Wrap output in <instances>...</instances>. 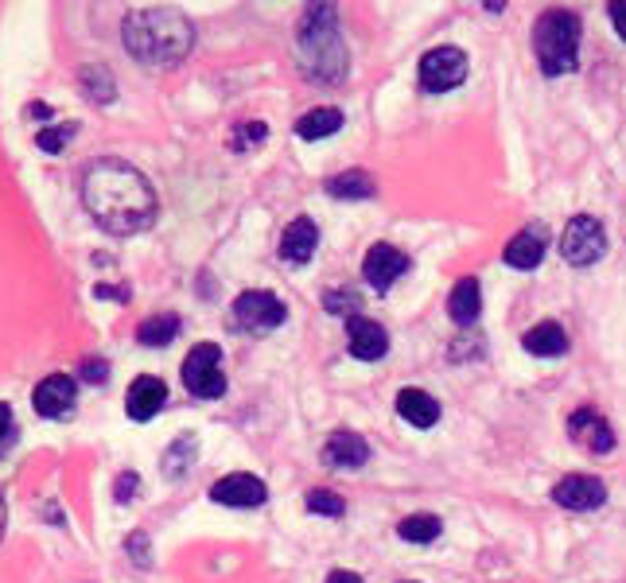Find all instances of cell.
Masks as SVG:
<instances>
[{
	"instance_id": "9c48e42d",
	"label": "cell",
	"mask_w": 626,
	"mask_h": 583,
	"mask_svg": "<svg viewBox=\"0 0 626 583\" xmlns=\"http://www.w3.org/2000/svg\"><path fill=\"white\" fill-rule=\"evenodd\" d=\"M552 502L572 514H588V509H599L608 502V486L596 474H564L557 486H552Z\"/></svg>"
},
{
	"instance_id": "52a82bcc",
	"label": "cell",
	"mask_w": 626,
	"mask_h": 583,
	"mask_svg": "<svg viewBox=\"0 0 626 583\" xmlns=\"http://www.w3.org/2000/svg\"><path fill=\"white\" fill-rule=\"evenodd\" d=\"M468 78V55L459 47H436L421 59V86L429 93H448Z\"/></svg>"
},
{
	"instance_id": "836d02e7",
	"label": "cell",
	"mask_w": 626,
	"mask_h": 583,
	"mask_svg": "<svg viewBox=\"0 0 626 583\" xmlns=\"http://www.w3.org/2000/svg\"><path fill=\"white\" fill-rule=\"evenodd\" d=\"M611 24H615L618 39H626V0H615V4H611Z\"/></svg>"
},
{
	"instance_id": "9a60e30c",
	"label": "cell",
	"mask_w": 626,
	"mask_h": 583,
	"mask_svg": "<svg viewBox=\"0 0 626 583\" xmlns=\"http://www.w3.org/2000/svg\"><path fill=\"white\" fill-rule=\"evenodd\" d=\"M164 401H168V385L159 378H152V373H141V378L129 385V401H125V408H129L132 420H152L164 408Z\"/></svg>"
},
{
	"instance_id": "cb8c5ba5",
	"label": "cell",
	"mask_w": 626,
	"mask_h": 583,
	"mask_svg": "<svg viewBox=\"0 0 626 583\" xmlns=\"http://www.w3.org/2000/svg\"><path fill=\"white\" fill-rule=\"evenodd\" d=\"M338 129H343V113L331 110V105L304 113V117L296 121V132L304 140H323V137H331V132H338Z\"/></svg>"
},
{
	"instance_id": "6da1fadb",
	"label": "cell",
	"mask_w": 626,
	"mask_h": 583,
	"mask_svg": "<svg viewBox=\"0 0 626 583\" xmlns=\"http://www.w3.org/2000/svg\"><path fill=\"white\" fill-rule=\"evenodd\" d=\"M82 203L102 230L122 233V238L144 233L156 223V194L149 179L125 160H94L86 167Z\"/></svg>"
},
{
	"instance_id": "d4e9b609",
	"label": "cell",
	"mask_w": 626,
	"mask_h": 583,
	"mask_svg": "<svg viewBox=\"0 0 626 583\" xmlns=\"http://www.w3.org/2000/svg\"><path fill=\"white\" fill-rule=\"evenodd\" d=\"M176 334H179V315L171 312L152 315V319H144V324L137 327V339H141L144 346H168Z\"/></svg>"
},
{
	"instance_id": "8992f818",
	"label": "cell",
	"mask_w": 626,
	"mask_h": 583,
	"mask_svg": "<svg viewBox=\"0 0 626 583\" xmlns=\"http://www.w3.org/2000/svg\"><path fill=\"white\" fill-rule=\"evenodd\" d=\"M603 253H608L603 223H596L591 214H576L561 233V257L568 261L572 269H588V265H596Z\"/></svg>"
},
{
	"instance_id": "f1b7e54d",
	"label": "cell",
	"mask_w": 626,
	"mask_h": 583,
	"mask_svg": "<svg viewBox=\"0 0 626 583\" xmlns=\"http://www.w3.org/2000/svg\"><path fill=\"white\" fill-rule=\"evenodd\" d=\"M75 132H78L75 125H55V129H43V132H39L36 144H39L43 152H63L66 144H71V137H75Z\"/></svg>"
},
{
	"instance_id": "d590c367",
	"label": "cell",
	"mask_w": 626,
	"mask_h": 583,
	"mask_svg": "<svg viewBox=\"0 0 626 583\" xmlns=\"http://www.w3.org/2000/svg\"><path fill=\"white\" fill-rule=\"evenodd\" d=\"M328 583H362V575H358V572H346V568H338V572L328 575Z\"/></svg>"
},
{
	"instance_id": "30bf717a",
	"label": "cell",
	"mask_w": 626,
	"mask_h": 583,
	"mask_svg": "<svg viewBox=\"0 0 626 583\" xmlns=\"http://www.w3.org/2000/svg\"><path fill=\"white\" fill-rule=\"evenodd\" d=\"M405 273H409V257H405L401 250H393V245H385V241H378V245L366 250L362 277L374 292H389L393 280H401Z\"/></svg>"
},
{
	"instance_id": "7a4b0ae2",
	"label": "cell",
	"mask_w": 626,
	"mask_h": 583,
	"mask_svg": "<svg viewBox=\"0 0 626 583\" xmlns=\"http://www.w3.org/2000/svg\"><path fill=\"white\" fill-rule=\"evenodd\" d=\"M122 39L129 55L141 59L144 66H176L179 59L191 55L195 28L176 9H137L125 16Z\"/></svg>"
},
{
	"instance_id": "484cf974",
	"label": "cell",
	"mask_w": 626,
	"mask_h": 583,
	"mask_svg": "<svg viewBox=\"0 0 626 583\" xmlns=\"http://www.w3.org/2000/svg\"><path fill=\"white\" fill-rule=\"evenodd\" d=\"M397 537L409 541V545H429V541L439 537V518L436 514H409L397 525Z\"/></svg>"
},
{
	"instance_id": "7c38bea8",
	"label": "cell",
	"mask_w": 626,
	"mask_h": 583,
	"mask_svg": "<svg viewBox=\"0 0 626 583\" xmlns=\"http://www.w3.org/2000/svg\"><path fill=\"white\" fill-rule=\"evenodd\" d=\"M75 397H78L75 378H66V373H51V378H43L36 385V397H31V405H36L39 417L59 420V417H66V413L75 408Z\"/></svg>"
},
{
	"instance_id": "e0dca14e",
	"label": "cell",
	"mask_w": 626,
	"mask_h": 583,
	"mask_svg": "<svg viewBox=\"0 0 626 583\" xmlns=\"http://www.w3.org/2000/svg\"><path fill=\"white\" fill-rule=\"evenodd\" d=\"M323 459H328L335 471H355L370 459V444H366L358 432H335L323 447Z\"/></svg>"
},
{
	"instance_id": "7402d4cb",
	"label": "cell",
	"mask_w": 626,
	"mask_h": 583,
	"mask_svg": "<svg viewBox=\"0 0 626 583\" xmlns=\"http://www.w3.org/2000/svg\"><path fill=\"white\" fill-rule=\"evenodd\" d=\"M78 86H82V93L90 98V102L98 105H110L113 98H117V83H113V71L102 63H86L82 71H78Z\"/></svg>"
},
{
	"instance_id": "2e32d148",
	"label": "cell",
	"mask_w": 626,
	"mask_h": 583,
	"mask_svg": "<svg viewBox=\"0 0 626 583\" xmlns=\"http://www.w3.org/2000/svg\"><path fill=\"white\" fill-rule=\"evenodd\" d=\"M316 245H319V226L311 223V218H292V223L284 226L281 257L289 261V265H308Z\"/></svg>"
},
{
	"instance_id": "4fadbf2b",
	"label": "cell",
	"mask_w": 626,
	"mask_h": 583,
	"mask_svg": "<svg viewBox=\"0 0 626 583\" xmlns=\"http://www.w3.org/2000/svg\"><path fill=\"white\" fill-rule=\"evenodd\" d=\"M346 343H350V354L358 362H382L385 351H389V334L374 319L355 315V319H346Z\"/></svg>"
},
{
	"instance_id": "ffe728a7",
	"label": "cell",
	"mask_w": 626,
	"mask_h": 583,
	"mask_svg": "<svg viewBox=\"0 0 626 583\" xmlns=\"http://www.w3.org/2000/svg\"><path fill=\"white\" fill-rule=\"evenodd\" d=\"M522 346L533 354V358H557V354L568 351V334H564L561 324L545 319V324H537L533 331L522 334Z\"/></svg>"
},
{
	"instance_id": "1f68e13d",
	"label": "cell",
	"mask_w": 626,
	"mask_h": 583,
	"mask_svg": "<svg viewBox=\"0 0 626 583\" xmlns=\"http://www.w3.org/2000/svg\"><path fill=\"white\" fill-rule=\"evenodd\" d=\"M82 378H86V381H105V378H110V366H105L102 358H86Z\"/></svg>"
},
{
	"instance_id": "f546056e",
	"label": "cell",
	"mask_w": 626,
	"mask_h": 583,
	"mask_svg": "<svg viewBox=\"0 0 626 583\" xmlns=\"http://www.w3.org/2000/svg\"><path fill=\"white\" fill-rule=\"evenodd\" d=\"M323 304H328V312H335V315H350V319H355L358 315V307H362V300L355 296V292H350V288H346V292H328V300H323Z\"/></svg>"
},
{
	"instance_id": "5b68a950",
	"label": "cell",
	"mask_w": 626,
	"mask_h": 583,
	"mask_svg": "<svg viewBox=\"0 0 626 583\" xmlns=\"http://www.w3.org/2000/svg\"><path fill=\"white\" fill-rule=\"evenodd\" d=\"M183 385L188 393L203 401H215L226 393V373H222V346L199 343L191 346V354L183 358Z\"/></svg>"
},
{
	"instance_id": "d6a6232c",
	"label": "cell",
	"mask_w": 626,
	"mask_h": 583,
	"mask_svg": "<svg viewBox=\"0 0 626 583\" xmlns=\"http://www.w3.org/2000/svg\"><path fill=\"white\" fill-rule=\"evenodd\" d=\"M137 482H141V479H137V474H132V471H125L122 479H117V502L132 498V494H137Z\"/></svg>"
},
{
	"instance_id": "74e56055",
	"label": "cell",
	"mask_w": 626,
	"mask_h": 583,
	"mask_svg": "<svg viewBox=\"0 0 626 583\" xmlns=\"http://www.w3.org/2000/svg\"><path fill=\"white\" fill-rule=\"evenodd\" d=\"M31 113H36V117H39V121H48V117H51V105L36 102V105H31Z\"/></svg>"
},
{
	"instance_id": "4316f807",
	"label": "cell",
	"mask_w": 626,
	"mask_h": 583,
	"mask_svg": "<svg viewBox=\"0 0 626 583\" xmlns=\"http://www.w3.org/2000/svg\"><path fill=\"white\" fill-rule=\"evenodd\" d=\"M195 464V440L191 435H179L176 444L168 447V455H164V464H159V471L168 474V479H183V471Z\"/></svg>"
},
{
	"instance_id": "3957f363",
	"label": "cell",
	"mask_w": 626,
	"mask_h": 583,
	"mask_svg": "<svg viewBox=\"0 0 626 583\" xmlns=\"http://www.w3.org/2000/svg\"><path fill=\"white\" fill-rule=\"evenodd\" d=\"M299 63H304V71H308L311 78H319V83L328 86H338L346 78V71H350L331 4L308 9V16L299 24Z\"/></svg>"
},
{
	"instance_id": "ac0fdd59",
	"label": "cell",
	"mask_w": 626,
	"mask_h": 583,
	"mask_svg": "<svg viewBox=\"0 0 626 583\" xmlns=\"http://www.w3.org/2000/svg\"><path fill=\"white\" fill-rule=\"evenodd\" d=\"M568 432H572V440H584V444H588L591 452H599V455H608L611 447H615V432H611L608 420L599 417V413H591V408L572 413Z\"/></svg>"
},
{
	"instance_id": "f35d334b",
	"label": "cell",
	"mask_w": 626,
	"mask_h": 583,
	"mask_svg": "<svg viewBox=\"0 0 626 583\" xmlns=\"http://www.w3.org/2000/svg\"><path fill=\"white\" fill-rule=\"evenodd\" d=\"M0 533H4V498H0Z\"/></svg>"
},
{
	"instance_id": "603a6c76",
	"label": "cell",
	"mask_w": 626,
	"mask_h": 583,
	"mask_svg": "<svg viewBox=\"0 0 626 583\" xmlns=\"http://www.w3.org/2000/svg\"><path fill=\"white\" fill-rule=\"evenodd\" d=\"M328 194H335V199H343V203H358V199H374L378 194V183L366 172H343V176L328 179Z\"/></svg>"
},
{
	"instance_id": "ba28073f",
	"label": "cell",
	"mask_w": 626,
	"mask_h": 583,
	"mask_svg": "<svg viewBox=\"0 0 626 583\" xmlns=\"http://www.w3.org/2000/svg\"><path fill=\"white\" fill-rule=\"evenodd\" d=\"M284 304L272 292H242V296L234 300V319L245 327V331H257V334H265V331H272V327H281L284 324Z\"/></svg>"
},
{
	"instance_id": "4dcf8cb0",
	"label": "cell",
	"mask_w": 626,
	"mask_h": 583,
	"mask_svg": "<svg viewBox=\"0 0 626 583\" xmlns=\"http://www.w3.org/2000/svg\"><path fill=\"white\" fill-rule=\"evenodd\" d=\"M265 125L261 121H253V125H242V129H238V149H245V144H261L265 140Z\"/></svg>"
},
{
	"instance_id": "277c9868",
	"label": "cell",
	"mask_w": 626,
	"mask_h": 583,
	"mask_svg": "<svg viewBox=\"0 0 626 583\" xmlns=\"http://www.w3.org/2000/svg\"><path fill=\"white\" fill-rule=\"evenodd\" d=\"M533 51L549 78L572 75L579 63V16L568 9H552L533 28Z\"/></svg>"
},
{
	"instance_id": "8fae6325",
	"label": "cell",
	"mask_w": 626,
	"mask_h": 583,
	"mask_svg": "<svg viewBox=\"0 0 626 583\" xmlns=\"http://www.w3.org/2000/svg\"><path fill=\"white\" fill-rule=\"evenodd\" d=\"M210 498L222 502V506H234V509H253L269 498V491H265V482L257 479V474L238 471V474L218 479L215 486H210Z\"/></svg>"
},
{
	"instance_id": "8d00e7d4",
	"label": "cell",
	"mask_w": 626,
	"mask_h": 583,
	"mask_svg": "<svg viewBox=\"0 0 626 583\" xmlns=\"http://www.w3.org/2000/svg\"><path fill=\"white\" fill-rule=\"evenodd\" d=\"M12 432V408L9 405H0V440Z\"/></svg>"
},
{
	"instance_id": "44dd1931",
	"label": "cell",
	"mask_w": 626,
	"mask_h": 583,
	"mask_svg": "<svg viewBox=\"0 0 626 583\" xmlns=\"http://www.w3.org/2000/svg\"><path fill=\"white\" fill-rule=\"evenodd\" d=\"M483 288H478L475 277H463L456 288H451V296H448V315L456 319V324H475L478 312H483V296H478Z\"/></svg>"
},
{
	"instance_id": "d6986e66",
	"label": "cell",
	"mask_w": 626,
	"mask_h": 583,
	"mask_svg": "<svg viewBox=\"0 0 626 583\" xmlns=\"http://www.w3.org/2000/svg\"><path fill=\"white\" fill-rule=\"evenodd\" d=\"M397 417L409 420L412 428H432L439 420V401L424 389H401L397 393Z\"/></svg>"
},
{
	"instance_id": "83f0119b",
	"label": "cell",
	"mask_w": 626,
	"mask_h": 583,
	"mask_svg": "<svg viewBox=\"0 0 626 583\" xmlns=\"http://www.w3.org/2000/svg\"><path fill=\"white\" fill-rule=\"evenodd\" d=\"M308 509H311V514H323V518H343L346 502L338 498L335 491H311L308 494Z\"/></svg>"
},
{
	"instance_id": "e575fe53",
	"label": "cell",
	"mask_w": 626,
	"mask_h": 583,
	"mask_svg": "<svg viewBox=\"0 0 626 583\" xmlns=\"http://www.w3.org/2000/svg\"><path fill=\"white\" fill-rule=\"evenodd\" d=\"M149 537H144V533H132L129 537V548H132V556H137V560H141V565H149Z\"/></svg>"
},
{
	"instance_id": "5bb4252c",
	"label": "cell",
	"mask_w": 626,
	"mask_h": 583,
	"mask_svg": "<svg viewBox=\"0 0 626 583\" xmlns=\"http://www.w3.org/2000/svg\"><path fill=\"white\" fill-rule=\"evenodd\" d=\"M545 245H549V230H545V226H525V230L506 245V265L518 273L537 269L545 257Z\"/></svg>"
}]
</instances>
